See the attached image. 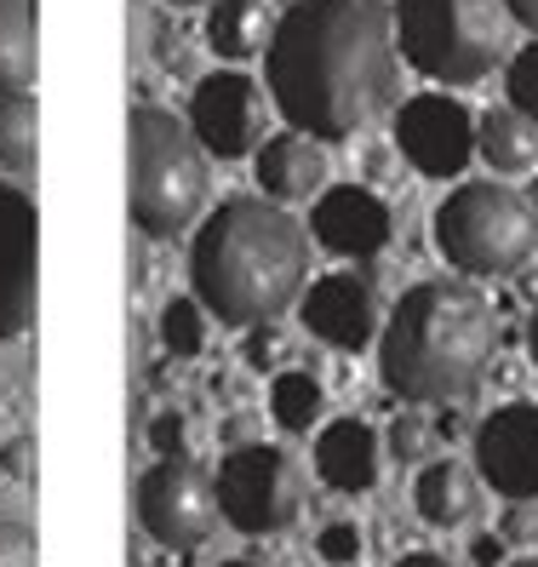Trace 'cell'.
Masks as SVG:
<instances>
[{
	"mask_svg": "<svg viewBox=\"0 0 538 567\" xmlns=\"http://www.w3.org/2000/svg\"><path fill=\"white\" fill-rule=\"evenodd\" d=\"M315 476L332 493H373L384 476V436L366 419H332L315 436Z\"/></svg>",
	"mask_w": 538,
	"mask_h": 567,
	"instance_id": "cell-15",
	"label": "cell"
},
{
	"mask_svg": "<svg viewBox=\"0 0 538 567\" xmlns=\"http://www.w3.org/2000/svg\"><path fill=\"white\" fill-rule=\"evenodd\" d=\"M504 567H538V556H521V561H504Z\"/></svg>",
	"mask_w": 538,
	"mask_h": 567,
	"instance_id": "cell-38",
	"label": "cell"
},
{
	"mask_svg": "<svg viewBox=\"0 0 538 567\" xmlns=\"http://www.w3.org/2000/svg\"><path fill=\"white\" fill-rule=\"evenodd\" d=\"M315 556L332 561V567H355L361 561V527L355 522H327L315 533Z\"/></svg>",
	"mask_w": 538,
	"mask_h": 567,
	"instance_id": "cell-26",
	"label": "cell"
},
{
	"mask_svg": "<svg viewBox=\"0 0 538 567\" xmlns=\"http://www.w3.org/2000/svg\"><path fill=\"white\" fill-rule=\"evenodd\" d=\"M458 430H464V413H458V408H442V419H435V436H447V442H453Z\"/></svg>",
	"mask_w": 538,
	"mask_h": 567,
	"instance_id": "cell-35",
	"label": "cell"
},
{
	"mask_svg": "<svg viewBox=\"0 0 538 567\" xmlns=\"http://www.w3.org/2000/svg\"><path fill=\"white\" fill-rule=\"evenodd\" d=\"M395 144L424 178H458L476 161V115L447 92H418L395 110Z\"/></svg>",
	"mask_w": 538,
	"mask_h": 567,
	"instance_id": "cell-10",
	"label": "cell"
},
{
	"mask_svg": "<svg viewBox=\"0 0 538 567\" xmlns=\"http://www.w3.org/2000/svg\"><path fill=\"white\" fill-rule=\"evenodd\" d=\"M498 7H504V18H516L521 29L538 35V0H498Z\"/></svg>",
	"mask_w": 538,
	"mask_h": 567,
	"instance_id": "cell-32",
	"label": "cell"
},
{
	"mask_svg": "<svg viewBox=\"0 0 538 567\" xmlns=\"http://www.w3.org/2000/svg\"><path fill=\"white\" fill-rule=\"evenodd\" d=\"M269 35H276V18H269L263 0H218L207 12V47L229 63L269 52Z\"/></svg>",
	"mask_w": 538,
	"mask_h": 567,
	"instance_id": "cell-19",
	"label": "cell"
},
{
	"mask_svg": "<svg viewBox=\"0 0 538 567\" xmlns=\"http://www.w3.org/2000/svg\"><path fill=\"white\" fill-rule=\"evenodd\" d=\"M315 241L339 258H379L395 241V218L379 202L373 189L361 184H339V189H321L315 195Z\"/></svg>",
	"mask_w": 538,
	"mask_h": 567,
	"instance_id": "cell-14",
	"label": "cell"
},
{
	"mask_svg": "<svg viewBox=\"0 0 538 567\" xmlns=\"http://www.w3.org/2000/svg\"><path fill=\"white\" fill-rule=\"evenodd\" d=\"M247 367L252 373H269V367H281L287 361V332L276 321H263V327H247V344H241Z\"/></svg>",
	"mask_w": 538,
	"mask_h": 567,
	"instance_id": "cell-27",
	"label": "cell"
},
{
	"mask_svg": "<svg viewBox=\"0 0 538 567\" xmlns=\"http://www.w3.org/2000/svg\"><path fill=\"white\" fill-rule=\"evenodd\" d=\"M476 471L510 505L538 498V402H504L476 424Z\"/></svg>",
	"mask_w": 538,
	"mask_h": 567,
	"instance_id": "cell-12",
	"label": "cell"
},
{
	"mask_svg": "<svg viewBox=\"0 0 538 567\" xmlns=\"http://www.w3.org/2000/svg\"><path fill=\"white\" fill-rule=\"evenodd\" d=\"M161 350L173 361H195L200 350H207V310L195 305V298H173V305L161 310Z\"/></svg>",
	"mask_w": 538,
	"mask_h": 567,
	"instance_id": "cell-23",
	"label": "cell"
},
{
	"mask_svg": "<svg viewBox=\"0 0 538 567\" xmlns=\"http://www.w3.org/2000/svg\"><path fill=\"white\" fill-rule=\"evenodd\" d=\"M435 247L464 281L516 276L538 247V213L521 189L498 178L453 184V195L435 207Z\"/></svg>",
	"mask_w": 538,
	"mask_h": 567,
	"instance_id": "cell-6",
	"label": "cell"
},
{
	"mask_svg": "<svg viewBox=\"0 0 538 567\" xmlns=\"http://www.w3.org/2000/svg\"><path fill=\"white\" fill-rule=\"evenodd\" d=\"M0 471H7V476H29V442L23 436L0 447Z\"/></svg>",
	"mask_w": 538,
	"mask_h": 567,
	"instance_id": "cell-31",
	"label": "cell"
},
{
	"mask_svg": "<svg viewBox=\"0 0 538 567\" xmlns=\"http://www.w3.org/2000/svg\"><path fill=\"white\" fill-rule=\"evenodd\" d=\"M395 567H453V561L435 550H407V556H395Z\"/></svg>",
	"mask_w": 538,
	"mask_h": 567,
	"instance_id": "cell-34",
	"label": "cell"
},
{
	"mask_svg": "<svg viewBox=\"0 0 538 567\" xmlns=\"http://www.w3.org/2000/svg\"><path fill=\"white\" fill-rule=\"evenodd\" d=\"M413 505L430 527H464L469 516L482 511V493H476V471H464L458 458H435L418 471L413 482Z\"/></svg>",
	"mask_w": 538,
	"mask_h": 567,
	"instance_id": "cell-17",
	"label": "cell"
},
{
	"mask_svg": "<svg viewBox=\"0 0 538 567\" xmlns=\"http://www.w3.org/2000/svg\"><path fill=\"white\" fill-rule=\"evenodd\" d=\"M35 81V29L23 0H0V97L29 92Z\"/></svg>",
	"mask_w": 538,
	"mask_h": 567,
	"instance_id": "cell-21",
	"label": "cell"
},
{
	"mask_svg": "<svg viewBox=\"0 0 538 567\" xmlns=\"http://www.w3.org/2000/svg\"><path fill=\"white\" fill-rule=\"evenodd\" d=\"M189 132L195 144L218 155V161H241L263 150V132H269V97L252 75L241 70H218L195 86L189 97Z\"/></svg>",
	"mask_w": 538,
	"mask_h": 567,
	"instance_id": "cell-9",
	"label": "cell"
},
{
	"mask_svg": "<svg viewBox=\"0 0 538 567\" xmlns=\"http://www.w3.org/2000/svg\"><path fill=\"white\" fill-rule=\"evenodd\" d=\"M166 7H207V0H166ZM213 7H218V0H213Z\"/></svg>",
	"mask_w": 538,
	"mask_h": 567,
	"instance_id": "cell-37",
	"label": "cell"
},
{
	"mask_svg": "<svg viewBox=\"0 0 538 567\" xmlns=\"http://www.w3.org/2000/svg\"><path fill=\"white\" fill-rule=\"evenodd\" d=\"M504 92H510V110L538 126V41H527L510 58V70H504Z\"/></svg>",
	"mask_w": 538,
	"mask_h": 567,
	"instance_id": "cell-24",
	"label": "cell"
},
{
	"mask_svg": "<svg viewBox=\"0 0 538 567\" xmlns=\"http://www.w3.org/2000/svg\"><path fill=\"white\" fill-rule=\"evenodd\" d=\"M298 316H304V327L315 332L321 344L332 350H366L379 339V292L366 276H321L304 287V298H298Z\"/></svg>",
	"mask_w": 538,
	"mask_h": 567,
	"instance_id": "cell-13",
	"label": "cell"
},
{
	"mask_svg": "<svg viewBox=\"0 0 538 567\" xmlns=\"http://www.w3.org/2000/svg\"><path fill=\"white\" fill-rule=\"evenodd\" d=\"M218 567H258V561H218Z\"/></svg>",
	"mask_w": 538,
	"mask_h": 567,
	"instance_id": "cell-39",
	"label": "cell"
},
{
	"mask_svg": "<svg viewBox=\"0 0 538 567\" xmlns=\"http://www.w3.org/2000/svg\"><path fill=\"white\" fill-rule=\"evenodd\" d=\"M149 442H155V453H161V458H184V442H189V424H184L178 413H161V419L149 424Z\"/></svg>",
	"mask_w": 538,
	"mask_h": 567,
	"instance_id": "cell-29",
	"label": "cell"
},
{
	"mask_svg": "<svg viewBox=\"0 0 538 567\" xmlns=\"http://www.w3.org/2000/svg\"><path fill=\"white\" fill-rule=\"evenodd\" d=\"M395 52L413 63L424 81L442 86H476L498 70L510 18L498 0H395Z\"/></svg>",
	"mask_w": 538,
	"mask_h": 567,
	"instance_id": "cell-5",
	"label": "cell"
},
{
	"mask_svg": "<svg viewBox=\"0 0 538 567\" xmlns=\"http://www.w3.org/2000/svg\"><path fill=\"white\" fill-rule=\"evenodd\" d=\"M263 58L269 104L315 144L355 138L395 97V23L384 0H292Z\"/></svg>",
	"mask_w": 538,
	"mask_h": 567,
	"instance_id": "cell-1",
	"label": "cell"
},
{
	"mask_svg": "<svg viewBox=\"0 0 538 567\" xmlns=\"http://www.w3.org/2000/svg\"><path fill=\"white\" fill-rule=\"evenodd\" d=\"M41 287V218L23 189L0 184V339H18L35 321Z\"/></svg>",
	"mask_w": 538,
	"mask_h": 567,
	"instance_id": "cell-11",
	"label": "cell"
},
{
	"mask_svg": "<svg viewBox=\"0 0 538 567\" xmlns=\"http://www.w3.org/2000/svg\"><path fill=\"white\" fill-rule=\"evenodd\" d=\"M207 207V150L155 104L132 110V224L149 241H178Z\"/></svg>",
	"mask_w": 538,
	"mask_h": 567,
	"instance_id": "cell-4",
	"label": "cell"
},
{
	"mask_svg": "<svg viewBox=\"0 0 538 567\" xmlns=\"http://www.w3.org/2000/svg\"><path fill=\"white\" fill-rule=\"evenodd\" d=\"M527 355H532V367H538V310H532V321H527Z\"/></svg>",
	"mask_w": 538,
	"mask_h": 567,
	"instance_id": "cell-36",
	"label": "cell"
},
{
	"mask_svg": "<svg viewBox=\"0 0 538 567\" xmlns=\"http://www.w3.org/2000/svg\"><path fill=\"white\" fill-rule=\"evenodd\" d=\"M138 527L161 550H200L218 527V487L189 458H161L138 476Z\"/></svg>",
	"mask_w": 538,
	"mask_h": 567,
	"instance_id": "cell-8",
	"label": "cell"
},
{
	"mask_svg": "<svg viewBox=\"0 0 538 567\" xmlns=\"http://www.w3.org/2000/svg\"><path fill=\"white\" fill-rule=\"evenodd\" d=\"M161 63H166V70H184V63H189V41H184V29H178V41H173V29H161Z\"/></svg>",
	"mask_w": 538,
	"mask_h": 567,
	"instance_id": "cell-30",
	"label": "cell"
},
{
	"mask_svg": "<svg viewBox=\"0 0 538 567\" xmlns=\"http://www.w3.org/2000/svg\"><path fill=\"white\" fill-rule=\"evenodd\" d=\"M310 276V236L276 202L235 195L189 247V287L195 305L224 327H263L304 298Z\"/></svg>",
	"mask_w": 538,
	"mask_h": 567,
	"instance_id": "cell-2",
	"label": "cell"
},
{
	"mask_svg": "<svg viewBox=\"0 0 538 567\" xmlns=\"http://www.w3.org/2000/svg\"><path fill=\"white\" fill-rule=\"evenodd\" d=\"M213 487H218V516L235 533H252V539L287 533L298 522V511H304V476L269 442H247V447L224 453Z\"/></svg>",
	"mask_w": 538,
	"mask_h": 567,
	"instance_id": "cell-7",
	"label": "cell"
},
{
	"mask_svg": "<svg viewBox=\"0 0 538 567\" xmlns=\"http://www.w3.org/2000/svg\"><path fill=\"white\" fill-rule=\"evenodd\" d=\"M0 166H35V97L29 92H12L0 97Z\"/></svg>",
	"mask_w": 538,
	"mask_h": 567,
	"instance_id": "cell-22",
	"label": "cell"
},
{
	"mask_svg": "<svg viewBox=\"0 0 538 567\" xmlns=\"http://www.w3.org/2000/svg\"><path fill=\"white\" fill-rule=\"evenodd\" d=\"M493 310L469 281H418L379 327V379L401 402H458L493 367Z\"/></svg>",
	"mask_w": 538,
	"mask_h": 567,
	"instance_id": "cell-3",
	"label": "cell"
},
{
	"mask_svg": "<svg viewBox=\"0 0 538 567\" xmlns=\"http://www.w3.org/2000/svg\"><path fill=\"white\" fill-rule=\"evenodd\" d=\"M476 155L493 166L498 178H521L538 166V126L527 115H516L510 104L504 110H487L476 121Z\"/></svg>",
	"mask_w": 538,
	"mask_h": 567,
	"instance_id": "cell-18",
	"label": "cell"
},
{
	"mask_svg": "<svg viewBox=\"0 0 538 567\" xmlns=\"http://www.w3.org/2000/svg\"><path fill=\"white\" fill-rule=\"evenodd\" d=\"M476 567H504V539H476Z\"/></svg>",
	"mask_w": 538,
	"mask_h": 567,
	"instance_id": "cell-33",
	"label": "cell"
},
{
	"mask_svg": "<svg viewBox=\"0 0 538 567\" xmlns=\"http://www.w3.org/2000/svg\"><path fill=\"white\" fill-rule=\"evenodd\" d=\"M430 442H435V424L418 419V413H401V419L390 424V442H384V447H390L401 464H413V458L430 453Z\"/></svg>",
	"mask_w": 538,
	"mask_h": 567,
	"instance_id": "cell-25",
	"label": "cell"
},
{
	"mask_svg": "<svg viewBox=\"0 0 538 567\" xmlns=\"http://www.w3.org/2000/svg\"><path fill=\"white\" fill-rule=\"evenodd\" d=\"M0 567H35V539L12 516H0Z\"/></svg>",
	"mask_w": 538,
	"mask_h": 567,
	"instance_id": "cell-28",
	"label": "cell"
},
{
	"mask_svg": "<svg viewBox=\"0 0 538 567\" xmlns=\"http://www.w3.org/2000/svg\"><path fill=\"white\" fill-rule=\"evenodd\" d=\"M327 173H332L327 144L304 138V132H276V138H263V150H258V189H263V202H276V207L315 202Z\"/></svg>",
	"mask_w": 538,
	"mask_h": 567,
	"instance_id": "cell-16",
	"label": "cell"
},
{
	"mask_svg": "<svg viewBox=\"0 0 538 567\" xmlns=\"http://www.w3.org/2000/svg\"><path fill=\"white\" fill-rule=\"evenodd\" d=\"M327 413V384L315 373H304V367H292V373H276V384H269V419H276L287 436H304V430H315Z\"/></svg>",
	"mask_w": 538,
	"mask_h": 567,
	"instance_id": "cell-20",
	"label": "cell"
}]
</instances>
